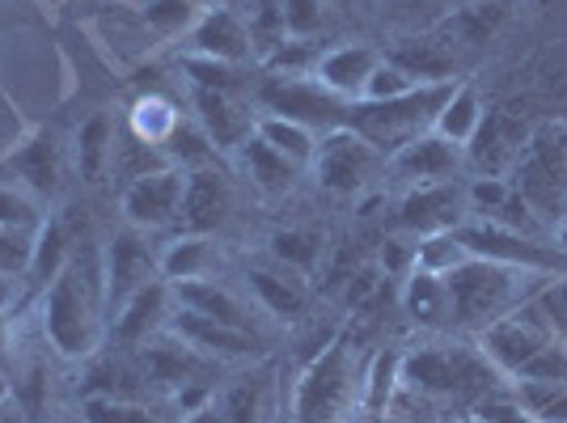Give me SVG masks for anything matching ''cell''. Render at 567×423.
I'll use <instances>...</instances> for the list:
<instances>
[{"label": "cell", "instance_id": "obj_16", "mask_svg": "<svg viewBox=\"0 0 567 423\" xmlns=\"http://www.w3.org/2000/svg\"><path fill=\"white\" fill-rule=\"evenodd\" d=\"M381 55L385 51H378L373 43H364V39H352V43H334V48H327L322 55H318V64H313V81L327 90V94H334L339 102H360V94H364V85H369V76H373V69L381 64Z\"/></svg>", "mask_w": 567, "mask_h": 423}, {"label": "cell", "instance_id": "obj_32", "mask_svg": "<svg viewBox=\"0 0 567 423\" xmlns=\"http://www.w3.org/2000/svg\"><path fill=\"white\" fill-rule=\"evenodd\" d=\"M199 0H141V22L153 39H178L199 22Z\"/></svg>", "mask_w": 567, "mask_h": 423}, {"label": "cell", "instance_id": "obj_20", "mask_svg": "<svg viewBox=\"0 0 567 423\" xmlns=\"http://www.w3.org/2000/svg\"><path fill=\"white\" fill-rule=\"evenodd\" d=\"M529 132L534 127H525L520 118L504 115V111H487L478 136L466 148V174H504L508 178V169L517 165Z\"/></svg>", "mask_w": 567, "mask_h": 423}, {"label": "cell", "instance_id": "obj_39", "mask_svg": "<svg viewBox=\"0 0 567 423\" xmlns=\"http://www.w3.org/2000/svg\"><path fill=\"white\" fill-rule=\"evenodd\" d=\"M276 4H280L284 39H313L331 13V0H276Z\"/></svg>", "mask_w": 567, "mask_h": 423}, {"label": "cell", "instance_id": "obj_45", "mask_svg": "<svg viewBox=\"0 0 567 423\" xmlns=\"http://www.w3.org/2000/svg\"><path fill=\"white\" fill-rule=\"evenodd\" d=\"M378 262H381V276H385V280L402 283L411 271H415V237L402 234V229L394 237H385V241H381Z\"/></svg>", "mask_w": 567, "mask_h": 423}, {"label": "cell", "instance_id": "obj_36", "mask_svg": "<svg viewBox=\"0 0 567 423\" xmlns=\"http://www.w3.org/2000/svg\"><path fill=\"white\" fill-rule=\"evenodd\" d=\"M111 165H115V174L123 183H136L144 174H153V169H166V153L162 148H153V144H144L141 136H132V132H123V141H115V153H111Z\"/></svg>", "mask_w": 567, "mask_h": 423}, {"label": "cell", "instance_id": "obj_12", "mask_svg": "<svg viewBox=\"0 0 567 423\" xmlns=\"http://www.w3.org/2000/svg\"><path fill=\"white\" fill-rule=\"evenodd\" d=\"M385 174L399 183L402 190L432 187V183H453L466 178V153L441 141L436 132H427L420 141L402 144L394 157H385Z\"/></svg>", "mask_w": 567, "mask_h": 423}, {"label": "cell", "instance_id": "obj_26", "mask_svg": "<svg viewBox=\"0 0 567 423\" xmlns=\"http://www.w3.org/2000/svg\"><path fill=\"white\" fill-rule=\"evenodd\" d=\"M483 118H487V102L478 94V85L474 81H453L450 97L441 102V111H436V123H432V132L441 136V141H450L453 148H471V141L478 136V127H483Z\"/></svg>", "mask_w": 567, "mask_h": 423}, {"label": "cell", "instance_id": "obj_21", "mask_svg": "<svg viewBox=\"0 0 567 423\" xmlns=\"http://www.w3.org/2000/svg\"><path fill=\"white\" fill-rule=\"evenodd\" d=\"M166 330L174 339H183L187 348H195L199 355H208V360H241V355H255V348H259L255 330L225 327V322H213V318L190 313L183 306H174Z\"/></svg>", "mask_w": 567, "mask_h": 423}, {"label": "cell", "instance_id": "obj_6", "mask_svg": "<svg viewBox=\"0 0 567 423\" xmlns=\"http://www.w3.org/2000/svg\"><path fill=\"white\" fill-rule=\"evenodd\" d=\"M255 106L267 115H284L292 123H306L309 132L327 136L334 127H348V102H339L334 94H327L309 72H267L255 85Z\"/></svg>", "mask_w": 567, "mask_h": 423}, {"label": "cell", "instance_id": "obj_31", "mask_svg": "<svg viewBox=\"0 0 567 423\" xmlns=\"http://www.w3.org/2000/svg\"><path fill=\"white\" fill-rule=\"evenodd\" d=\"M267 255L288 267V271H297V276H313V267L322 262V237L313 234V229H280V234L267 237Z\"/></svg>", "mask_w": 567, "mask_h": 423}, {"label": "cell", "instance_id": "obj_28", "mask_svg": "<svg viewBox=\"0 0 567 423\" xmlns=\"http://www.w3.org/2000/svg\"><path fill=\"white\" fill-rule=\"evenodd\" d=\"M255 136L262 144H271L276 153H284L292 165H301V169H309L313 148H318V132H309L306 123H292L284 115H267V111H259V118H255Z\"/></svg>", "mask_w": 567, "mask_h": 423}, {"label": "cell", "instance_id": "obj_57", "mask_svg": "<svg viewBox=\"0 0 567 423\" xmlns=\"http://www.w3.org/2000/svg\"><path fill=\"white\" fill-rule=\"evenodd\" d=\"M559 343H564V348H567V334H559Z\"/></svg>", "mask_w": 567, "mask_h": 423}, {"label": "cell", "instance_id": "obj_54", "mask_svg": "<svg viewBox=\"0 0 567 423\" xmlns=\"http://www.w3.org/2000/svg\"><path fill=\"white\" fill-rule=\"evenodd\" d=\"M457 423H487V420H478L474 411H462V415H457Z\"/></svg>", "mask_w": 567, "mask_h": 423}, {"label": "cell", "instance_id": "obj_46", "mask_svg": "<svg viewBox=\"0 0 567 423\" xmlns=\"http://www.w3.org/2000/svg\"><path fill=\"white\" fill-rule=\"evenodd\" d=\"M471 411L478 415V420H487V423H534V415L520 406L517 394H513L508 385H499V390H492L487 399H478Z\"/></svg>", "mask_w": 567, "mask_h": 423}, {"label": "cell", "instance_id": "obj_44", "mask_svg": "<svg viewBox=\"0 0 567 423\" xmlns=\"http://www.w3.org/2000/svg\"><path fill=\"white\" fill-rule=\"evenodd\" d=\"M529 306H534V313L546 322L550 334H567V280L564 276H546V280L534 288Z\"/></svg>", "mask_w": 567, "mask_h": 423}, {"label": "cell", "instance_id": "obj_27", "mask_svg": "<svg viewBox=\"0 0 567 423\" xmlns=\"http://www.w3.org/2000/svg\"><path fill=\"white\" fill-rule=\"evenodd\" d=\"M9 169L22 178L25 190L34 195H55L60 190V148L51 136H34L30 144H22L13 157H9Z\"/></svg>", "mask_w": 567, "mask_h": 423}, {"label": "cell", "instance_id": "obj_50", "mask_svg": "<svg viewBox=\"0 0 567 423\" xmlns=\"http://www.w3.org/2000/svg\"><path fill=\"white\" fill-rule=\"evenodd\" d=\"M123 423H166L153 406H144V402H127V415H123Z\"/></svg>", "mask_w": 567, "mask_h": 423}, {"label": "cell", "instance_id": "obj_49", "mask_svg": "<svg viewBox=\"0 0 567 423\" xmlns=\"http://www.w3.org/2000/svg\"><path fill=\"white\" fill-rule=\"evenodd\" d=\"M534 423H567V390H559L555 399L546 402L543 411L534 415Z\"/></svg>", "mask_w": 567, "mask_h": 423}, {"label": "cell", "instance_id": "obj_43", "mask_svg": "<svg viewBox=\"0 0 567 423\" xmlns=\"http://www.w3.org/2000/svg\"><path fill=\"white\" fill-rule=\"evenodd\" d=\"M216 415L220 423H262V385L255 376L237 381L234 390L216 402Z\"/></svg>", "mask_w": 567, "mask_h": 423}, {"label": "cell", "instance_id": "obj_52", "mask_svg": "<svg viewBox=\"0 0 567 423\" xmlns=\"http://www.w3.org/2000/svg\"><path fill=\"white\" fill-rule=\"evenodd\" d=\"M178 423H220V415H216V399L204 406V411H195V415H187V420H178Z\"/></svg>", "mask_w": 567, "mask_h": 423}, {"label": "cell", "instance_id": "obj_17", "mask_svg": "<svg viewBox=\"0 0 567 423\" xmlns=\"http://www.w3.org/2000/svg\"><path fill=\"white\" fill-rule=\"evenodd\" d=\"M174 283H166L162 276H153V280L144 283V288H136L123 306L111 313L115 322H111V330H115L118 343H148V339H157V334H166L169 327V313H174Z\"/></svg>", "mask_w": 567, "mask_h": 423}, {"label": "cell", "instance_id": "obj_14", "mask_svg": "<svg viewBox=\"0 0 567 423\" xmlns=\"http://www.w3.org/2000/svg\"><path fill=\"white\" fill-rule=\"evenodd\" d=\"M190 102H195V123L208 132L216 153L234 157L237 144L255 136L259 106H250V97H241V90H190Z\"/></svg>", "mask_w": 567, "mask_h": 423}, {"label": "cell", "instance_id": "obj_1", "mask_svg": "<svg viewBox=\"0 0 567 423\" xmlns=\"http://www.w3.org/2000/svg\"><path fill=\"white\" fill-rule=\"evenodd\" d=\"M543 280L546 276L513 271V267H499V262H487V259L462 262L453 276H445L453 297V334L474 339L478 330H487L496 318L525 306Z\"/></svg>", "mask_w": 567, "mask_h": 423}, {"label": "cell", "instance_id": "obj_24", "mask_svg": "<svg viewBox=\"0 0 567 423\" xmlns=\"http://www.w3.org/2000/svg\"><path fill=\"white\" fill-rule=\"evenodd\" d=\"M234 165H237V174L255 190H262V195H288V190L297 187V178H301V165H292L284 153H276L271 144H262L259 136L237 144Z\"/></svg>", "mask_w": 567, "mask_h": 423}, {"label": "cell", "instance_id": "obj_51", "mask_svg": "<svg viewBox=\"0 0 567 423\" xmlns=\"http://www.w3.org/2000/svg\"><path fill=\"white\" fill-rule=\"evenodd\" d=\"M550 241L559 246V255L567 259V212L564 216H555V225H550Z\"/></svg>", "mask_w": 567, "mask_h": 423}, {"label": "cell", "instance_id": "obj_56", "mask_svg": "<svg viewBox=\"0 0 567 423\" xmlns=\"http://www.w3.org/2000/svg\"><path fill=\"white\" fill-rule=\"evenodd\" d=\"M432 423H457V420H432Z\"/></svg>", "mask_w": 567, "mask_h": 423}, {"label": "cell", "instance_id": "obj_33", "mask_svg": "<svg viewBox=\"0 0 567 423\" xmlns=\"http://www.w3.org/2000/svg\"><path fill=\"white\" fill-rule=\"evenodd\" d=\"M462 262H471V250H466V241L457 237V229H450V234L415 237V267H420V271L453 276Z\"/></svg>", "mask_w": 567, "mask_h": 423}, {"label": "cell", "instance_id": "obj_34", "mask_svg": "<svg viewBox=\"0 0 567 423\" xmlns=\"http://www.w3.org/2000/svg\"><path fill=\"white\" fill-rule=\"evenodd\" d=\"M166 162L178 165V169H199V165H213L220 153H216V144L208 141V132L195 123V118H183L178 127H174V136L166 141Z\"/></svg>", "mask_w": 567, "mask_h": 423}, {"label": "cell", "instance_id": "obj_55", "mask_svg": "<svg viewBox=\"0 0 567 423\" xmlns=\"http://www.w3.org/2000/svg\"><path fill=\"white\" fill-rule=\"evenodd\" d=\"M331 4H352V0H331Z\"/></svg>", "mask_w": 567, "mask_h": 423}, {"label": "cell", "instance_id": "obj_42", "mask_svg": "<svg viewBox=\"0 0 567 423\" xmlns=\"http://www.w3.org/2000/svg\"><path fill=\"white\" fill-rule=\"evenodd\" d=\"M0 229H18V234H39L43 229V212H39L30 190L0 187Z\"/></svg>", "mask_w": 567, "mask_h": 423}, {"label": "cell", "instance_id": "obj_13", "mask_svg": "<svg viewBox=\"0 0 567 423\" xmlns=\"http://www.w3.org/2000/svg\"><path fill=\"white\" fill-rule=\"evenodd\" d=\"M229 212H234V183H229V174L216 162L187 169L183 208H178V234L216 237V229L229 220Z\"/></svg>", "mask_w": 567, "mask_h": 423}, {"label": "cell", "instance_id": "obj_2", "mask_svg": "<svg viewBox=\"0 0 567 423\" xmlns=\"http://www.w3.org/2000/svg\"><path fill=\"white\" fill-rule=\"evenodd\" d=\"M453 81H432L394 102H352L348 106V127L360 132L364 141L378 148L381 157H394L402 144L420 141L432 132L441 102L450 97Z\"/></svg>", "mask_w": 567, "mask_h": 423}, {"label": "cell", "instance_id": "obj_58", "mask_svg": "<svg viewBox=\"0 0 567 423\" xmlns=\"http://www.w3.org/2000/svg\"><path fill=\"white\" fill-rule=\"evenodd\" d=\"M564 280H567V271H564Z\"/></svg>", "mask_w": 567, "mask_h": 423}, {"label": "cell", "instance_id": "obj_41", "mask_svg": "<svg viewBox=\"0 0 567 423\" xmlns=\"http://www.w3.org/2000/svg\"><path fill=\"white\" fill-rule=\"evenodd\" d=\"M420 85H424V81H415L402 64H394L390 55H381V64L373 69V76H369L360 102H394V97L411 94V90H420Z\"/></svg>", "mask_w": 567, "mask_h": 423}, {"label": "cell", "instance_id": "obj_38", "mask_svg": "<svg viewBox=\"0 0 567 423\" xmlns=\"http://www.w3.org/2000/svg\"><path fill=\"white\" fill-rule=\"evenodd\" d=\"M513 195V183L504 174H466V212L471 220H492L504 199Z\"/></svg>", "mask_w": 567, "mask_h": 423}, {"label": "cell", "instance_id": "obj_18", "mask_svg": "<svg viewBox=\"0 0 567 423\" xmlns=\"http://www.w3.org/2000/svg\"><path fill=\"white\" fill-rule=\"evenodd\" d=\"M153 276H157V255L148 250V237L141 229L115 234L111 237V250H106V292H102V306L115 313Z\"/></svg>", "mask_w": 567, "mask_h": 423}, {"label": "cell", "instance_id": "obj_25", "mask_svg": "<svg viewBox=\"0 0 567 423\" xmlns=\"http://www.w3.org/2000/svg\"><path fill=\"white\" fill-rule=\"evenodd\" d=\"M174 301L190 313H204V318H213V322H225V327H237V330H255V313L250 306L237 297L234 288H225V283L216 280H187V283H174Z\"/></svg>", "mask_w": 567, "mask_h": 423}, {"label": "cell", "instance_id": "obj_47", "mask_svg": "<svg viewBox=\"0 0 567 423\" xmlns=\"http://www.w3.org/2000/svg\"><path fill=\"white\" fill-rule=\"evenodd\" d=\"M34 259V234H18V229H0V276L18 280L30 271Z\"/></svg>", "mask_w": 567, "mask_h": 423}, {"label": "cell", "instance_id": "obj_37", "mask_svg": "<svg viewBox=\"0 0 567 423\" xmlns=\"http://www.w3.org/2000/svg\"><path fill=\"white\" fill-rule=\"evenodd\" d=\"M508 381H525V385H555V390H567V348L559 339H550L546 348L529 355L517 373Z\"/></svg>", "mask_w": 567, "mask_h": 423}, {"label": "cell", "instance_id": "obj_10", "mask_svg": "<svg viewBox=\"0 0 567 423\" xmlns=\"http://www.w3.org/2000/svg\"><path fill=\"white\" fill-rule=\"evenodd\" d=\"M183 183H187V169L166 165V169H153L136 183L123 187V216L132 229L141 234H162V229H178V208H183Z\"/></svg>", "mask_w": 567, "mask_h": 423}, {"label": "cell", "instance_id": "obj_5", "mask_svg": "<svg viewBox=\"0 0 567 423\" xmlns=\"http://www.w3.org/2000/svg\"><path fill=\"white\" fill-rule=\"evenodd\" d=\"M508 183L520 199H529V208L546 216L555 225V199L567 183V127L564 123H543L529 132V141L520 148L517 165L508 169Z\"/></svg>", "mask_w": 567, "mask_h": 423}, {"label": "cell", "instance_id": "obj_15", "mask_svg": "<svg viewBox=\"0 0 567 423\" xmlns=\"http://www.w3.org/2000/svg\"><path fill=\"white\" fill-rule=\"evenodd\" d=\"M187 55H208V60H225V64H246L255 60V34L250 22L237 13L234 4H213L199 13V22L187 34Z\"/></svg>", "mask_w": 567, "mask_h": 423}, {"label": "cell", "instance_id": "obj_35", "mask_svg": "<svg viewBox=\"0 0 567 423\" xmlns=\"http://www.w3.org/2000/svg\"><path fill=\"white\" fill-rule=\"evenodd\" d=\"M64 255H69V237L60 229V220H43V229L34 234V259H30V283L48 288L60 271H64Z\"/></svg>", "mask_w": 567, "mask_h": 423}, {"label": "cell", "instance_id": "obj_3", "mask_svg": "<svg viewBox=\"0 0 567 423\" xmlns=\"http://www.w3.org/2000/svg\"><path fill=\"white\" fill-rule=\"evenodd\" d=\"M360 381L352 343L331 339L297 381V423H343L352 402H360Z\"/></svg>", "mask_w": 567, "mask_h": 423}, {"label": "cell", "instance_id": "obj_8", "mask_svg": "<svg viewBox=\"0 0 567 423\" xmlns=\"http://www.w3.org/2000/svg\"><path fill=\"white\" fill-rule=\"evenodd\" d=\"M309 174L318 178V187L327 195H360L378 174H385V157L352 127H334L327 136H318Z\"/></svg>", "mask_w": 567, "mask_h": 423}, {"label": "cell", "instance_id": "obj_53", "mask_svg": "<svg viewBox=\"0 0 567 423\" xmlns=\"http://www.w3.org/2000/svg\"><path fill=\"white\" fill-rule=\"evenodd\" d=\"M13 306V280L9 276H0V309Z\"/></svg>", "mask_w": 567, "mask_h": 423}, {"label": "cell", "instance_id": "obj_9", "mask_svg": "<svg viewBox=\"0 0 567 423\" xmlns=\"http://www.w3.org/2000/svg\"><path fill=\"white\" fill-rule=\"evenodd\" d=\"M550 339H559V334H550L543 318L534 313V306L525 301V306H517L513 313L496 318L487 330H478V334H474V348L487 355V364L508 381V376L517 373L520 364L538 352V348H546Z\"/></svg>", "mask_w": 567, "mask_h": 423}, {"label": "cell", "instance_id": "obj_48", "mask_svg": "<svg viewBox=\"0 0 567 423\" xmlns=\"http://www.w3.org/2000/svg\"><path fill=\"white\" fill-rule=\"evenodd\" d=\"M123 415H127V399H115V394H85L81 402L85 423H123Z\"/></svg>", "mask_w": 567, "mask_h": 423}, {"label": "cell", "instance_id": "obj_23", "mask_svg": "<svg viewBox=\"0 0 567 423\" xmlns=\"http://www.w3.org/2000/svg\"><path fill=\"white\" fill-rule=\"evenodd\" d=\"M220 267V246L208 234H174L157 250V276L166 283L213 280Z\"/></svg>", "mask_w": 567, "mask_h": 423}, {"label": "cell", "instance_id": "obj_7", "mask_svg": "<svg viewBox=\"0 0 567 423\" xmlns=\"http://www.w3.org/2000/svg\"><path fill=\"white\" fill-rule=\"evenodd\" d=\"M457 237L466 241L471 259H487L499 262V267H513V271H529V276H564L567 259L559 255V246L550 237H529V234H513L504 225H492V220H466Z\"/></svg>", "mask_w": 567, "mask_h": 423}, {"label": "cell", "instance_id": "obj_19", "mask_svg": "<svg viewBox=\"0 0 567 423\" xmlns=\"http://www.w3.org/2000/svg\"><path fill=\"white\" fill-rule=\"evenodd\" d=\"M246 288H250V297H255V309L271 313V318H280V322H297L309 306L306 276H297V271L280 267L271 255L246 262Z\"/></svg>", "mask_w": 567, "mask_h": 423}, {"label": "cell", "instance_id": "obj_29", "mask_svg": "<svg viewBox=\"0 0 567 423\" xmlns=\"http://www.w3.org/2000/svg\"><path fill=\"white\" fill-rule=\"evenodd\" d=\"M178 123H183V111L166 94H141L132 106V118H127V132L141 136L144 144H153V148H166Z\"/></svg>", "mask_w": 567, "mask_h": 423}, {"label": "cell", "instance_id": "obj_22", "mask_svg": "<svg viewBox=\"0 0 567 423\" xmlns=\"http://www.w3.org/2000/svg\"><path fill=\"white\" fill-rule=\"evenodd\" d=\"M399 306L406 313L411 327L427 330V334H445L453 330V297L445 276H432V271H411L399 283Z\"/></svg>", "mask_w": 567, "mask_h": 423}, {"label": "cell", "instance_id": "obj_30", "mask_svg": "<svg viewBox=\"0 0 567 423\" xmlns=\"http://www.w3.org/2000/svg\"><path fill=\"white\" fill-rule=\"evenodd\" d=\"M111 153H115V123L111 115H94L81 123L76 132V169L85 183H97L111 169Z\"/></svg>", "mask_w": 567, "mask_h": 423}, {"label": "cell", "instance_id": "obj_40", "mask_svg": "<svg viewBox=\"0 0 567 423\" xmlns=\"http://www.w3.org/2000/svg\"><path fill=\"white\" fill-rule=\"evenodd\" d=\"M183 76L190 90H241V69L208 55H183Z\"/></svg>", "mask_w": 567, "mask_h": 423}, {"label": "cell", "instance_id": "obj_11", "mask_svg": "<svg viewBox=\"0 0 567 423\" xmlns=\"http://www.w3.org/2000/svg\"><path fill=\"white\" fill-rule=\"evenodd\" d=\"M471 220L466 212V178L453 183H432V187H411L399 199V229L411 237L450 234Z\"/></svg>", "mask_w": 567, "mask_h": 423}, {"label": "cell", "instance_id": "obj_4", "mask_svg": "<svg viewBox=\"0 0 567 423\" xmlns=\"http://www.w3.org/2000/svg\"><path fill=\"white\" fill-rule=\"evenodd\" d=\"M97 306L102 297L90 292V280L81 271L64 267L55 280L43 288V334L60 355H90L97 348Z\"/></svg>", "mask_w": 567, "mask_h": 423}]
</instances>
